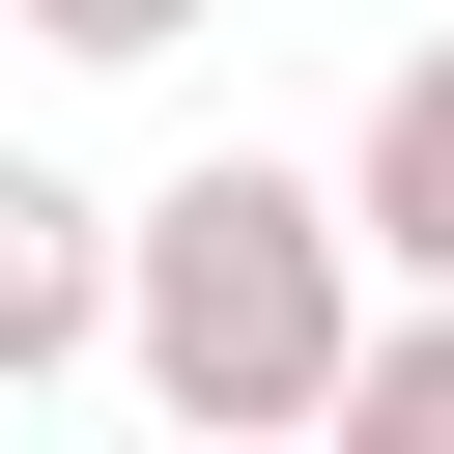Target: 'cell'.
Wrapping results in <instances>:
<instances>
[{"mask_svg":"<svg viewBox=\"0 0 454 454\" xmlns=\"http://www.w3.org/2000/svg\"><path fill=\"white\" fill-rule=\"evenodd\" d=\"M369 199L340 170H255V142H199L170 199H142V255H114V397L142 426H199V454H340V369H369Z\"/></svg>","mask_w":454,"mask_h":454,"instance_id":"6da1fadb","label":"cell"},{"mask_svg":"<svg viewBox=\"0 0 454 454\" xmlns=\"http://www.w3.org/2000/svg\"><path fill=\"white\" fill-rule=\"evenodd\" d=\"M114 255H142V199H85V170L0 142V397H85L114 369Z\"/></svg>","mask_w":454,"mask_h":454,"instance_id":"7a4b0ae2","label":"cell"},{"mask_svg":"<svg viewBox=\"0 0 454 454\" xmlns=\"http://www.w3.org/2000/svg\"><path fill=\"white\" fill-rule=\"evenodd\" d=\"M340 199H369V255H397V284H454V28L340 114Z\"/></svg>","mask_w":454,"mask_h":454,"instance_id":"3957f363","label":"cell"},{"mask_svg":"<svg viewBox=\"0 0 454 454\" xmlns=\"http://www.w3.org/2000/svg\"><path fill=\"white\" fill-rule=\"evenodd\" d=\"M340 454H454V284H369V369H340Z\"/></svg>","mask_w":454,"mask_h":454,"instance_id":"277c9868","label":"cell"},{"mask_svg":"<svg viewBox=\"0 0 454 454\" xmlns=\"http://www.w3.org/2000/svg\"><path fill=\"white\" fill-rule=\"evenodd\" d=\"M170 28H199V0H28V57H85V85H114V57H170Z\"/></svg>","mask_w":454,"mask_h":454,"instance_id":"5b68a950","label":"cell"}]
</instances>
